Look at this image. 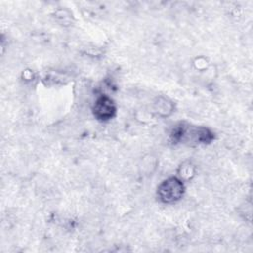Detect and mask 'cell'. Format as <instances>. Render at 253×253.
Here are the masks:
<instances>
[{
	"mask_svg": "<svg viewBox=\"0 0 253 253\" xmlns=\"http://www.w3.org/2000/svg\"><path fill=\"white\" fill-rule=\"evenodd\" d=\"M170 136L174 143L200 144L211 142L213 133L207 127L191 126L185 123H180L173 127Z\"/></svg>",
	"mask_w": 253,
	"mask_h": 253,
	"instance_id": "cell-1",
	"label": "cell"
},
{
	"mask_svg": "<svg viewBox=\"0 0 253 253\" xmlns=\"http://www.w3.org/2000/svg\"><path fill=\"white\" fill-rule=\"evenodd\" d=\"M184 192V183L176 177H170L164 180L157 187V197L165 204L176 203L183 197Z\"/></svg>",
	"mask_w": 253,
	"mask_h": 253,
	"instance_id": "cell-2",
	"label": "cell"
},
{
	"mask_svg": "<svg viewBox=\"0 0 253 253\" xmlns=\"http://www.w3.org/2000/svg\"><path fill=\"white\" fill-rule=\"evenodd\" d=\"M117 108L114 101L105 95L100 96L94 103L93 114L99 121H108L112 119L116 114Z\"/></svg>",
	"mask_w": 253,
	"mask_h": 253,
	"instance_id": "cell-3",
	"label": "cell"
},
{
	"mask_svg": "<svg viewBox=\"0 0 253 253\" xmlns=\"http://www.w3.org/2000/svg\"><path fill=\"white\" fill-rule=\"evenodd\" d=\"M153 108H154V111L157 115H159L161 117H167L172 113L173 104L167 98L159 97L154 102Z\"/></svg>",
	"mask_w": 253,
	"mask_h": 253,
	"instance_id": "cell-4",
	"label": "cell"
}]
</instances>
